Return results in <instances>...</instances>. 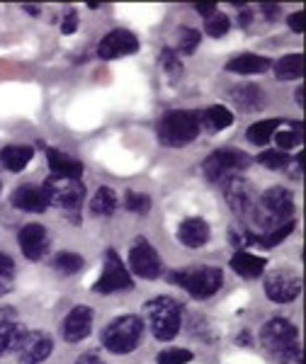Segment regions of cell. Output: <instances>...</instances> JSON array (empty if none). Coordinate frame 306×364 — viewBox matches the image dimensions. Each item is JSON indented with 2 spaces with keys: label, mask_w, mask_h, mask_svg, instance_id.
<instances>
[{
  "label": "cell",
  "mask_w": 306,
  "mask_h": 364,
  "mask_svg": "<svg viewBox=\"0 0 306 364\" xmlns=\"http://www.w3.org/2000/svg\"><path fill=\"white\" fill-rule=\"evenodd\" d=\"M292 211H294V195L287 187H270L265 190L255 202L253 209V221L263 228L265 233L280 228L292 221Z\"/></svg>",
  "instance_id": "6da1fadb"
},
{
  "label": "cell",
  "mask_w": 306,
  "mask_h": 364,
  "mask_svg": "<svg viewBox=\"0 0 306 364\" xmlns=\"http://www.w3.org/2000/svg\"><path fill=\"white\" fill-rule=\"evenodd\" d=\"M199 132H202L199 112H190V109H173L158 122V141L170 149L192 144L199 136Z\"/></svg>",
  "instance_id": "7a4b0ae2"
},
{
  "label": "cell",
  "mask_w": 306,
  "mask_h": 364,
  "mask_svg": "<svg viewBox=\"0 0 306 364\" xmlns=\"http://www.w3.org/2000/svg\"><path fill=\"white\" fill-rule=\"evenodd\" d=\"M170 282L178 284L180 289H185L190 296L195 299H209L221 289L223 284V274L219 267L211 265H199V267H185V269H175L170 274Z\"/></svg>",
  "instance_id": "3957f363"
},
{
  "label": "cell",
  "mask_w": 306,
  "mask_h": 364,
  "mask_svg": "<svg viewBox=\"0 0 306 364\" xmlns=\"http://www.w3.org/2000/svg\"><path fill=\"white\" fill-rule=\"evenodd\" d=\"M146 316H149V326L156 340H173L182 328V309L175 299L170 296H156L146 304Z\"/></svg>",
  "instance_id": "277c9868"
},
{
  "label": "cell",
  "mask_w": 306,
  "mask_h": 364,
  "mask_svg": "<svg viewBox=\"0 0 306 364\" xmlns=\"http://www.w3.org/2000/svg\"><path fill=\"white\" fill-rule=\"evenodd\" d=\"M141 336H144V323L139 316H122L115 318L105 328L102 333V345L112 355H129L139 348Z\"/></svg>",
  "instance_id": "5b68a950"
},
{
  "label": "cell",
  "mask_w": 306,
  "mask_h": 364,
  "mask_svg": "<svg viewBox=\"0 0 306 364\" xmlns=\"http://www.w3.org/2000/svg\"><path fill=\"white\" fill-rule=\"evenodd\" d=\"M250 163L253 161L246 151L221 149V151H214V154L202 163V170H204V178L207 180L221 182L223 178H228V175H238L241 170H246Z\"/></svg>",
  "instance_id": "8992f818"
},
{
  "label": "cell",
  "mask_w": 306,
  "mask_h": 364,
  "mask_svg": "<svg viewBox=\"0 0 306 364\" xmlns=\"http://www.w3.org/2000/svg\"><path fill=\"white\" fill-rule=\"evenodd\" d=\"M44 195L49 199V204L61 209H78L85 199V185L83 180H73V178H58L51 175L44 182Z\"/></svg>",
  "instance_id": "52a82bcc"
},
{
  "label": "cell",
  "mask_w": 306,
  "mask_h": 364,
  "mask_svg": "<svg viewBox=\"0 0 306 364\" xmlns=\"http://www.w3.org/2000/svg\"><path fill=\"white\" fill-rule=\"evenodd\" d=\"M221 185H223V197H226L228 207L233 209V214L248 219L258 202V192L253 187V182L246 180L243 175H228V178L221 180Z\"/></svg>",
  "instance_id": "ba28073f"
},
{
  "label": "cell",
  "mask_w": 306,
  "mask_h": 364,
  "mask_svg": "<svg viewBox=\"0 0 306 364\" xmlns=\"http://www.w3.org/2000/svg\"><path fill=\"white\" fill-rule=\"evenodd\" d=\"M93 289H95L97 294H112V291L134 289L132 274H129L127 265L122 262V257L117 255V250H112V248L107 250V255H105V269H102V274H100V279L95 282Z\"/></svg>",
  "instance_id": "9c48e42d"
},
{
  "label": "cell",
  "mask_w": 306,
  "mask_h": 364,
  "mask_svg": "<svg viewBox=\"0 0 306 364\" xmlns=\"http://www.w3.org/2000/svg\"><path fill=\"white\" fill-rule=\"evenodd\" d=\"M260 343L273 352V355H282V352L299 345V331L287 318H273L263 326Z\"/></svg>",
  "instance_id": "30bf717a"
},
{
  "label": "cell",
  "mask_w": 306,
  "mask_h": 364,
  "mask_svg": "<svg viewBox=\"0 0 306 364\" xmlns=\"http://www.w3.org/2000/svg\"><path fill=\"white\" fill-rule=\"evenodd\" d=\"M129 267H132V272L139 274L141 279H156V277H161L163 262H161L158 250L153 248L149 240L139 238V240H134L132 250H129Z\"/></svg>",
  "instance_id": "8fae6325"
},
{
  "label": "cell",
  "mask_w": 306,
  "mask_h": 364,
  "mask_svg": "<svg viewBox=\"0 0 306 364\" xmlns=\"http://www.w3.org/2000/svg\"><path fill=\"white\" fill-rule=\"evenodd\" d=\"M302 294V277L294 274L292 269L282 267L278 272L268 274L265 279V296L275 304H290Z\"/></svg>",
  "instance_id": "7c38bea8"
},
{
  "label": "cell",
  "mask_w": 306,
  "mask_h": 364,
  "mask_svg": "<svg viewBox=\"0 0 306 364\" xmlns=\"http://www.w3.org/2000/svg\"><path fill=\"white\" fill-rule=\"evenodd\" d=\"M137 51H139V39L129 29H112L107 37H102V42L97 46V56L105 58V61L137 54Z\"/></svg>",
  "instance_id": "4fadbf2b"
},
{
  "label": "cell",
  "mask_w": 306,
  "mask_h": 364,
  "mask_svg": "<svg viewBox=\"0 0 306 364\" xmlns=\"http://www.w3.org/2000/svg\"><path fill=\"white\" fill-rule=\"evenodd\" d=\"M51 352H54V340H51V336L27 331L17 355H20V364H42L49 360Z\"/></svg>",
  "instance_id": "5bb4252c"
},
{
  "label": "cell",
  "mask_w": 306,
  "mask_h": 364,
  "mask_svg": "<svg viewBox=\"0 0 306 364\" xmlns=\"http://www.w3.org/2000/svg\"><path fill=\"white\" fill-rule=\"evenodd\" d=\"M17 243H20V250L25 252L27 260H42L46 248H49V233L39 224H27L17 233Z\"/></svg>",
  "instance_id": "9a60e30c"
},
{
  "label": "cell",
  "mask_w": 306,
  "mask_h": 364,
  "mask_svg": "<svg viewBox=\"0 0 306 364\" xmlns=\"http://www.w3.org/2000/svg\"><path fill=\"white\" fill-rule=\"evenodd\" d=\"M93 331V309L90 306H75L70 309V314L63 318L61 336L68 343H80L83 338L90 336Z\"/></svg>",
  "instance_id": "2e32d148"
},
{
  "label": "cell",
  "mask_w": 306,
  "mask_h": 364,
  "mask_svg": "<svg viewBox=\"0 0 306 364\" xmlns=\"http://www.w3.org/2000/svg\"><path fill=\"white\" fill-rule=\"evenodd\" d=\"M10 202H13L15 209L29 211V214H42V211H46V207H49V199H46L44 190L37 185L17 187L13 192V197H10Z\"/></svg>",
  "instance_id": "e0dca14e"
},
{
  "label": "cell",
  "mask_w": 306,
  "mask_h": 364,
  "mask_svg": "<svg viewBox=\"0 0 306 364\" xmlns=\"http://www.w3.org/2000/svg\"><path fill=\"white\" fill-rule=\"evenodd\" d=\"M211 236V228L204 219L199 216H192V219H185L178 228V238L180 243H185L187 248H202L204 243Z\"/></svg>",
  "instance_id": "ac0fdd59"
},
{
  "label": "cell",
  "mask_w": 306,
  "mask_h": 364,
  "mask_svg": "<svg viewBox=\"0 0 306 364\" xmlns=\"http://www.w3.org/2000/svg\"><path fill=\"white\" fill-rule=\"evenodd\" d=\"M46 161H49L51 175H58V178H73V180L83 178V163L75 161V158H68L66 154H61V151L49 149L46 151Z\"/></svg>",
  "instance_id": "d6986e66"
},
{
  "label": "cell",
  "mask_w": 306,
  "mask_h": 364,
  "mask_svg": "<svg viewBox=\"0 0 306 364\" xmlns=\"http://www.w3.org/2000/svg\"><path fill=\"white\" fill-rule=\"evenodd\" d=\"M228 265H231L233 272L241 274V277L255 279V277H260V274L265 272V267H268V260H265V257L253 255V252L236 250V255L228 260Z\"/></svg>",
  "instance_id": "ffe728a7"
},
{
  "label": "cell",
  "mask_w": 306,
  "mask_h": 364,
  "mask_svg": "<svg viewBox=\"0 0 306 364\" xmlns=\"http://www.w3.org/2000/svg\"><path fill=\"white\" fill-rule=\"evenodd\" d=\"M233 102L238 105V109H246V112H258V109L265 107V95H263V87L255 83H243L236 85L231 90Z\"/></svg>",
  "instance_id": "44dd1931"
},
{
  "label": "cell",
  "mask_w": 306,
  "mask_h": 364,
  "mask_svg": "<svg viewBox=\"0 0 306 364\" xmlns=\"http://www.w3.org/2000/svg\"><path fill=\"white\" fill-rule=\"evenodd\" d=\"M34 151L29 149V146H5V149H0V163H3L5 170H10V173H22L29 161H32Z\"/></svg>",
  "instance_id": "7402d4cb"
},
{
  "label": "cell",
  "mask_w": 306,
  "mask_h": 364,
  "mask_svg": "<svg viewBox=\"0 0 306 364\" xmlns=\"http://www.w3.org/2000/svg\"><path fill=\"white\" fill-rule=\"evenodd\" d=\"M270 66H273V63H270L268 56L241 54V56H233L231 61L226 63V70L238 73V75H253V73H263V70H268Z\"/></svg>",
  "instance_id": "603a6c76"
},
{
  "label": "cell",
  "mask_w": 306,
  "mask_h": 364,
  "mask_svg": "<svg viewBox=\"0 0 306 364\" xmlns=\"http://www.w3.org/2000/svg\"><path fill=\"white\" fill-rule=\"evenodd\" d=\"M25 336H27V328H22L20 323L0 321V357L8 355V352L20 350Z\"/></svg>",
  "instance_id": "cb8c5ba5"
},
{
  "label": "cell",
  "mask_w": 306,
  "mask_h": 364,
  "mask_svg": "<svg viewBox=\"0 0 306 364\" xmlns=\"http://www.w3.org/2000/svg\"><path fill=\"white\" fill-rule=\"evenodd\" d=\"M199 119H202V127H207L209 132H221V129L233 124L231 109L223 107V105H214V107H209L207 112L199 114Z\"/></svg>",
  "instance_id": "d4e9b609"
},
{
  "label": "cell",
  "mask_w": 306,
  "mask_h": 364,
  "mask_svg": "<svg viewBox=\"0 0 306 364\" xmlns=\"http://www.w3.org/2000/svg\"><path fill=\"white\" fill-rule=\"evenodd\" d=\"M275 75L280 80H297L304 70V56L302 54H287L275 63Z\"/></svg>",
  "instance_id": "484cf974"
},
{
  "label": "cell",
  "mask_w": 306,
  "mask_h": 364,
  "mask_svg": "<svg viewBox=\"0 0 306 364\" xmlns=\"http://www.w3.org/2000/svg\"><path fill=\"white\" fill-rule=\"evenodd\" d=\"M117 204H120V199H117L115 190H112V187H100L90 202V211L97 216H112L117 209Z\"/></svg>",
  "instance_id": "4316f807"
},
{
  "label": "cell",
  "mask_w": 306,
  "mask_h": 364,
  "mask_svg": "<svg viewBox=\"0 0 306 364\" xmlns=\"http://www.w3.org/2000/svg\"><path fill=\"white\" fill-rule=\"evenodd\" d=\"M280 127V119H263V122H255V124L248 127V132H246V136H248L250 144L255 146H265L270 139L275 136V132H278Z\"/></svg>",
  "instance_id": "83f0119b"
},
{
  "label": "cell",
  "mask_w": 306,
  "mask_h": 364,
  "mask_svg": "<svg viewBox=\"0 0 306 364\" xmlns=\"http://www.w3.org/2000/svg\"><path fill=\"white\" fill-rule=\"evenodd\" d=\"M54 269H58L61 274H75L83 269V257L78 255V252H70V250H63L58 252V255L54 257Z\"/></svg>",
  "instance_id": "f1b7e54d"
},
{
  "label": "cell",
  "mask_w": 306,
  "mask_h": 364,
  "mask_svg": "<svg viewBox=\"0 0 306 364\" xmlns=\"http://www.w3.org/2000/svg\"><path fill=\"white\" fill-rule=\"evenodd\" d=\"M13 284H15V262L10 255L0 252V296L13 291Z\"/></svg>",
  "instance_id": "f546056e"
},
{
  "label": "cell",
  "mask_w": 306,
  "mask_h": 364,
  "mask_svg": "<svg viewBox=\"0 0 306 364\" xmlns=\"http://www.w3.org/2000/svg\"><path fill=\"white\" fill-rule=\"evenodd\" d=\"M199 32L197 29H192V27H180L178 29V51L180 54H185V56H190V54H195V49L199 46Z\"/></svg>",
  "instance_id": "4dcf8cb0"
},
{
  "label": "cell",
  "mask_w": 306,
  "mask_h": 364,
  "mask_svg": "<svg viewBox=\"0 0 306 364\" xmlns=\"http://www.w3.org/2000/svg\"><path fill=\"white\" fill-rule=\"evenodd\" d=\"M294 221H290V224H285V226H280V228H273V231H268V233H263V236H258L255 238V243H260L265 245V248H275L278 243H282L290 233L294 231Z\"/></svg>",
  "instance_id": "1f68e13d"
},
{
  "label": "cell",
  "mask_w": 306,
  "mask_h": 364,
  "mask_svg": "<svg viewBox=\"0 0 306 364\" xmlns=\"http://www.w3.org/2000/svg\"><path fill=\"white\" fill-rule=\"evenodd\" d=\"M228 29H231V20H228V15H223V13H214L211 17H207V22H204V32L216 39L223 37Z\"/></svg>",
  "instance_id": "d6a6232c"
},
{
  "label": "cell",
  "mask_w": 306,
  "mask_h": 364,
  "mask_svg": "<svg viewBox=\"0 0 306 364\" xmlns=\"http://www.w3.org/2000/svg\"><path fill=\"white\" fill-rule=\"evenodd\" d=\"M125 207H127V211H132V214H146V211L151 209V199L146 195H141V192L127 190L125 192Z\"/></svg>",
  "instance_id": "836d02e7"
},
{
  "label": "cell",
  "mask_w": 306,
  "mask_h": 364,
  "mask_svg": "<svg viewBox=\"0 0 306 364\" xmlns=\"http://www.w3.org/2000/svg\"><path fill=\"white\" fill-rule=\"evenodd\" d=\"M255 233H250L248 228H243V226H231L228 228V240H231V245L236 250H246L248 245L255 243Z\"/></svg>",
  "instance_id": "e575fe53"
},
{
  "label": "cell",
  "mask_w": 306,
  "mask_h": 364,
  "mask_svg": "<svg viewBox=\"0 0 306 364\" xmlns=\"http://www.w3.org/2000/svg\"><path fill=\"white\" fill-rule=\"evenodd\" d=\"M258 163H263V166L270 170H285L290 166V156H287L285 151H263V154L258 156Z\"/></svg>",
  "instance_id": "d590c367"
},
{
  "label": "cell",
  "mask_w": 306,
  "mask_h": 364,
  "mask_svg": "<svg viewBox=\"0 0 306 364\" xmlns=\"http://www.w3.org/2000/svg\"><path fill=\"white\" fill-rule=\"evenodd\" d=\"M158 364H187L192 362V352L182 348H168L156 357Z\"/></svg>",
  "instance_id": "8d00e7d4"
},
{
  "label": "cell",
  "mask_w": 306,
  "mask_h": 364,
  "mask_svg": "<svg viewBox=\"0 0 306 364\" xmlns=\"http://www.w3.org/2000/svg\"><path fill=\"white\" fill-rule=\"evenodd\" d=\"M161 66L166 68V73L170 75V78H178V75H182V61L173 49L161 51Z\"/></svg>",
  "instance_id": "74e56055"
},
{
  "label": "cell",
  "mask_w": 306,
  "mask_h": 364,
  "mask_svg": "<svg viewBox=\"0 0 306 364\" xmlns=\"http://www.w3.org/2000/svg\"><path fill=\"white\" fill-rule=\"evenodd\" d=\"M275 141H278L280 151H290L299 144V141H302V136L294 134V132H275Z\"/></svg>",
  "instance_id": "f35d334b"
},
{
  "label": "cell",
  "mask_w": 306,
  "mask_h": 364,
  "mask_svg": "<svg viewBox=\"0 0 306 364\" xmlns=\"http://www.w3.org/2000/svg\"><path fill=\"white\" fill-rule=\"evenodd\" d=\"M75 29H78V15H75V10H68L66 17H63V22H61V32L73 34Z\"/></svg>",
  "instance_id": "ab89813d"
},
{
  "label": "cell",
  "mask_w": 306,
  "mask_h": 364,
  "mask_svg": "<svg viewBox=\"0 0 306 364\" xmlns=\"http://www.w3.org/2000/svg\"><path fill=\"white\" fill-rule=\"evenodd\" d=\"M280 360H282V364H302V348H290L287 352H282L280 355Z\"/></svg>",
  "instance_id": "60d3db41"
},
{
  "label": "cell",
  "mask_w": 306,
  "mask_h": 364,
  "mask_svg": "<svg viewBox=\"0 0 306 364\" xmlns=\"http://www.w3.org/2000/svg\"><path fill=\"white\" fill-rule=\"evenodd\" d=\"M287 22H290V29L292 32H297V34H302L304 32V13H294L287 17Z\"/></svg>",
  "instance_id": "b9f144b4"
},
{
  "label": "cell",
  "mask_w": 306,
  "mask_h": 364,
  "mask_svg": "<svg viewBox=\"0 0 306 364\" xmlns=\"http://www.w3.org/2000/svg\"><path fill=\"white\" fill-rule=\"evenodd\" d=\"M197 8V13L199 15H204V17H211L216 13V5L214 3H199V5H195Z\"/></svg>",
  "instance_id": "7bdbcfd3"
},
{
  "label": "cell",
  "mask_w": 306,
  "mask_h": 364,
  "mask_svg": "<svg viewBox=\"0 0 306 364\" xmlns=\"http://www.w3.org/2000/svg\"><path fill=\"white\" fill-rule=\"evenodd\" d=\"M263 13L268 20H278L280 17V5H263Z\"/></svg>",
  "instance_id": "ee69618b"
},
{
  "label": "cell",
  "mask_w": 306,
  "mask_h": 364,
  "mask_svg": "<svg viewBox=\"0 0 306 364\" xmlns=\"http://www.w3.org/2000/svg\"><path fill=\"white\" fill-rule=\"evenodd\" d=\"M253 22V13L250 10H241V15H238V25L241 27H248Z\"/></svg>",
  "instance_id": "f6af8a7d"
},
{
  "label": "cell",
  "mask_w": 306,
  "mask_h": 364,
  "mask_svg": "<svg viewBox=\"0 0 306 364\" xmlns=\"http://www.w3.org/2000/svg\"><path fill=\"white\" fill-rule=\"evenodd\" d=\"M75 364H102V362H100L97 355H90V352H88V355L78 357V362H75Z\"/></svg>",
  "instance_id": "bcb514c9"
},
{
  "label": "cell",
  "mask_w": 306,
  "mask_h": 364,
  "mask_svg": "<svg viewBox=\"0 0 306 364\" xmlns=\"http://www.w3.org/2000/svg\"><path fill=\"white\" fill-rule=\"evenodd\" d=\"M25 10H27L29 15H34V17L39 15V8H37V5H25Z\"/></svg>",
  "instance_id": "7dc6e473"
},
{
  "label": "cell",
  "mask_w": 306,
  "mask_h": 364,
  "mask_svg": "<svg viewBox=\"0 0 306 364\" xmlns=\"http://www.w3.org/2000/svg\"><path fill=\"white\" fill-rule=\"evenodd\" d=\"M0 187H3V180H0Z\"/></svg>",
  "instance_id": "c3c4849f"
}]
</instances>
